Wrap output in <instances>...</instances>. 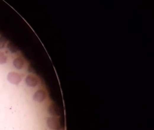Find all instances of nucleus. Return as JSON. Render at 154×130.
<instances>
[{"instance_id": "f257e3e1", "label": "nucleus", "mask_w": 154, "mask_h": 130, "mask_svg": "<svg viewBox=\"0 0 154 130\" xmlns=\"http://www.w3.org/2000/svg\"><path fill=\"white\" fill-rule=\"evenodd\" d=\"M47 126L52 130H58L60 128L59 120L55 118H49L47 121Z\"/></svg>"}, {"instance_id": "f03ea898", "label": "nucleus", "mask_w": 154, "mask_h": 130, "mask_svg": "<svg viewBox=\"0 0 154 130\" xmlns=\"http://www.w3.org/2000/svg\"><path fill=\"white\" fill-rule=\"evenodd\" d=\"M7 79L11 83L18 85L21 81V77L17 72H12L8 75Z\"/></svg>"}, {"instance_id": "7ed1b4c3", "label": "nucleus", "mask_w": 154, "mask_h": 130, "mask_svg": "<svg viewBox=\"0 0 154 130\" xmlns=\"http://www.w3.org/2000/svg\"><path fill=\"white\" fill-rule=\"evenodd\" d=\"M46 93L42 89H39L35 92L33 96V99L35 101L38 103L42 102L45 99H46Z\"/></svg>"}, {"instance_id": "20e7f679", "label": "nucleus", "mask_w": 154, "mask_h": 130, "mask_svg": "<svg viewBox=\"0 0 154 130\" xmlns=\"http://www.w3.org/2000/svg\"><path fill=\"white\" fill-rule=\"evenodd\" d=\"M38 80L36 77L32 75L27 76L25 79V83L28 86L34 87L38 84Z\"/></svg>"}, {"instance_id": "39448f33", "label": "nucleus", "mask_w": 154, "mask_h": 130, "mask_svg": "<svg viewBox=\"0 0 154 130\" xmlns=\"http://www.w3.org/2000/svg\"><path fill=\"white\" fill-rule=\"evenodd\" d=\"M49 113L53 116H58L60 115V112L59 108L55 104H52L49 108Z\"/></svg>"}, {"instance_id": "423d86ee", "label": "nucleus", "mask_w": 154, "mask_h": 130, "mask_svg": "<svg viewBox=\"0 0 154 130\" xmlns=\"http://www.w3.org/2000/svg\"><path fill=\"white\" fill-rule=\"evenodd\" d=\"M15 67L17 69H21L24 66V62L23 59L20 57H17L15 59L13 62Z\"/></svg>"}, {"instance_id": "0eeeda50", "label": "nucleus", "mask_w": 154, "mask_h": 130, "mask_svg": "<svg viewBox=\"0 0 154 130\" xmlns=\"http://www.w3.org/2000/svg\"><path fill=\"white\" fill-rule=\"evenodd\" d=\"M7 61V57L3 52H0V64L5 63Z\"/></svg>"}, {"instance_id": "6e6552de", "label": "nucleus", "mask_w": 154, "mask_h": 130, "mask_svg": "<svg viewBox=\"0 0 154 130\" xmlns=\"http://www.w3.org/2000/svg\"><path fill=\"white\" fill-rule=\"evenodd\" d=\"M5 41L4 39H1L0 38V49L4 48L5 46Z\"/></svg>"}]
</instances>
